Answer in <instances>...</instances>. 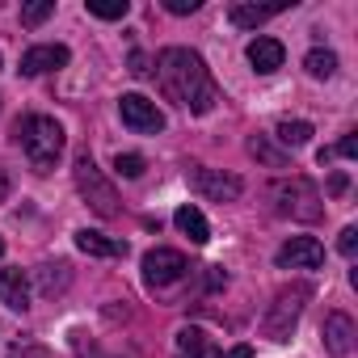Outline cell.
I'll list each match as a JSON object with an SVG mask.
<instances>
[{
    "mask_svg": "<svg viewBox=\"0 0 358 358\" xmlns=\"http://www.w3.org/2000/svg\"><path fill=\"white\" fill-rule=\"evenodd\" d=\"M156 76H160V89L177 106H186L190 114H211L220 101V85H215L211 68L190 47H164L156 55Z\"/></svg>",
    "mask_w": 358,
    "mask_h": 358,
    "instance_id": "obj_1",
    "label": "cell"
},
{
    "mask_svg": "<svg viewBox=\"0 0 358 358\" xmlns=\"http://www.w3.org/2000/svg\"><path fill=\"white\" fill-rule=\"evenodd\" d=\"M17 139H22V152L30 156V164L38 173L55 169V160L64 156V143H68L64 127L55 118H47V114H30L26 122H17Z\"/></svg>",
    "mask_w": 358,
    "mask_h": 358,
    "instance_id": "obj_2",
    "label": "cell"
},
{
    "mask_svg": "<svg viewBox=\"0 0 358 358\" xmlns=\"http://www.w3.org/2000/svg\"><path fill=\"white\" fill-rule=\"evenodd\" d=\"M72 177H76V190H80V199L101 215V220H114L122 207H118V190L106 182V173L97 169V160L89 156V152H80L76 156V164H72Z\"/></svg>",
    "mask_w": 358,
    "mask_h": 358,
    "instance_id": "obj_3",
    "label": "cell"
},
{
    "mask_svg": "<svg viewBox=\"0 0 358 358\" xmlns=\"http://www.w3.org/2000/svg\"><path fill=\"white\" fill-rule=\"evenodd\" d=\"M270 203H274V211L278 215H291V220H303V224H312V220H320V190L308 182V177H282V182H274L270 186Z\"/></svg>",
    "mask_w": 358,
    "mask_h": 358,
    "instance_id": "obj_4",
    "label": "cell"
},
{
    "mask_svg": "<svg viewBox=\"0 0 358 358\" xmlns=\"http://www.w3.org/2000/svg\"><path fill=\"white\" fill-rule=\"evenodd\" d=\"M312 291L308 287H291V291H278V299H274V308L266 312V337L270 341H287L291 337V329H295V320H299V312H303V299H308Z\"/></svg>",
    "mask_w": 358,
    "mask_h": 358,
    "instance_id": "obj_5",
    "label": "cell"
},
{
    "mask_svg": "<svg viewBox=\"0 0 358 358\" xmlns=\"http://www.w3.org/2000/svg\"><path fill=\"white\" fill-rule=\"evenodd\" d=\"M118 114L135 135H160L164 131V114L156 110V101H148L143 93H122L118 97Z\"/></svg>",
    "mask_w": 358,
    "mask_h": 358,
    "instance_id": "obj_6",
    "label": "cell"
},
{
    "mask_svg": "<svg viewBox=\"0 0 358 358\" xmlns=\"http://www.w3.org/2000/svg\"><path fill=\"white\" fill-rule=\"evenodd\" d=\"M186 257L177 253V249H152L143 257V282L156 291V287H173V282H182L186 278Z\"/></svg>",
    "mask_w": 358,
    "mask_h": 358,
    "instance_id": "obj_7",
    "label": "cell"
},
{
    "mask_svg": "<svg viewBox=\"0 0 358 358\" xmlns=\"http://www.w3.org/2000/svg\"><path fill=\"white\" fill-rule=\"evenodd\" d=\"M190 186H194L203 199H211V203H236L241 190H245L241 177H236V173H224V169H194V173H190Z\"/></svg>",
    "mask_w": 358,
    "mask_h": 358,
    "instance_id": "obj_8",
    "label": "cell"
},
{
    "mask_svg": "<svg viewBox=\"0 0 358 358\" xmlns=\"http://www.w3.org/2000/svg\"><path fill=\"white\" fill-rule=\"evenodd\" d=\"M274 262H278L282 270H320V266H324V245L312 241V236H291V241L274 253Z\"/></svg>",
    "mask_w": 358,
    "mask_h": 358,
    "instance_id": "obj_9",
    "label": "cell"
},
{
    "mask_svg": "<svg viewBox=\"0 0 358 358\" xmlns=\"http://www.w3.org/2000/svg\"><path fill=\"white\" fill-rule=\"evenodd\" d=\"M68 59H72V51H68L64 43H38V47H30V51L22 55V72H26V76L59 72V68H64Z\"/></svg>",
    "mask_w": 358,
    "mask_h": 358,
    "instance_id": "obj_10",
    "label": "cell"
},
{
    "mask_svg": "<svg viewBox=\"0 0 358 358\" xmlns=\"http://www.w3.org/2000/svg\"><path fill=\"white\" fill-rule=\"evenodd\" d=\"M320 333H324V350H329L333 358H345V354L354 350V337H358V329H354V320H350L345 312H329Z\"/></svg>",
    "mask_w": 358,
    "mask_h": 358,
    "instance_id": "obj_11",
    "label": "cell"
},
{
    "mask_svg": "<svg viewBox=\"0 0 358 358\" xmlns=\"http://www.w3.org/2000/svg\"><path fill=\"white\" fill-rule=\"evenodd\" d=\"M0 303H9L13 312H26L30 308V274L22 266L0 270Z\"/></svg>",
    "mask_w": 358,
    "mask_h": 358,
    "instance_id": "obj_12",
    "label": "cell"
},
{
    "mask_svg": "<svg viewBox=\"0 0 358 358\" xmlns=\"http://www.w3.org/2000/svg\"><path fill=\"white\" fill-rule=\"evenodd\" d=\"M282 59H287V51H282V43H278V38H253V43H249V64H253V72H257V76L278 72V68H282Z\"/></svg>",
    "mask_w": 358,
    "mask_h": 358,
    "instance_id": "obj_13",
    "label": "cell"
},
{
    "mask_svg": "<svg viewBox=\"0 0 358 358\" xmlns=\"http://www.w3.org/2000/svg\"><path fill=\"white\" fill-rule=\"evenodd\" d=\"M76 249L89 253V257H127V241L106 236V232H93V228L76 232Z\"/></svg>",
    "mask_w": 358,
    "mask_h": 358,
    "instance_id": "obj_14",
    "label": "cell"
},
{
    "mask_svg": "<svg viewBox=\"0 0 358 358\" xmlns=\"http://www.w3.org/2000/svg\"><path fill=\"white\" fill-rule=\"evenodd\" d=\"M173 224H177V232L182 236H190L194 245H207L211 241V224H207V215L199 211V207H177V215H173Z\"/></svg>",
    "mask_w": 358,
    "mask_h": 358,
    "instance_id": "obj_15",
    "label": "cell"
},
{
    "mask_svg": "<svg viewBox=\"0 0 358 358\" xmlns=\"http://www.w3.org/2000/svg\"><path fill=\"white\" fill-rule=\"evenodd\" d=\"M177 358H220V350H215V341L203 333V329H182L177 333Z\"/></svg>",
    "mask_w": 358,
    "mask_h": 358,
    "instance_id": "obj_16",
    "label": "cell"
},
{
    "mask_svg": "<svg viewBox=\"0 0 358 358\" xmlns=\"http://www.w3.org/2000/svg\"><path fill=\"white\" fill-rule=\"evenodd\" d=\"M282 9H287V5H232L228 17H232V26H241V30H253V26L270 22V17H278Z\"/></svg>",
    "mask_w": 358,
    "mask_h": 358,
    "instance_id": "obj_17",
    "label": "cell"
},
{
    "mask_svg": "<svg viewBox=\"0 0 358 358\" xmlns=\"http://www.w3.org/2000/svg\"><path fill=\"white\" fill-rule=\"evenodd\" d=\"M278 143H287V148H303V143H312V122H303V118H282L278 127Z\"/></svg>",
    "mask_w": 358,
    "mask_h": 358,
    "instance_id": "obj_18",
    "label": "cell"
},
{
    "mask_svg": "<svg viewBox=\"0 0 358 358\" xmlns=\"http://www.w3.org/2000/svg\"><path fill=\"white\" fill-rule=\"evenodd\" d=\"M303 68H308V76H312V80H329V76L337 72V55H333V51H324V47H316V51H308Z\"/></svg>",
    "mask_w": 358,
    "mask_h": 358,
    "instance_id": "obj_19",
    "label": "cell"
},
{
    "mask_svg": "<svg viewBox=\"0 0 358 358\" xmlns=\"http://www.w3.org/2000/svg\"><path fill=\"white\" fill-rule=\"evenodd\" d=\"M85 9H89L93 17H101V22H122V17L131 13L127 0H85Z\"/></svg>",
    "mask_w": 358,
    "mask_h": 358,
    "instance_id": "obj_20",
    "label": "cell"
},
{
    "mask_svg": "<svg viewBox=\"0 0 358 358\" xmlns=\"http://www.w3.org/2000/svg\"><path fill=\"white\" fill-rule=\"evenodd\" d=\"M249 152H253L257 160H266L270 169H282V164H287V156H282L278 148H270V143H266L262 135H253V139H249Z\"/></svg>",
    "mask_w": 358,
    "mask_h": 358,
    "instance_id": "obj_21",
    "label": "cell"
},
{
    "mask_svg": "<svg viewBox=\"0 0 358 358\" xmlns=\"http://www.w3.org/2000/svg\"><path fill=\"white\" fill-rule=\"evenodd\" d=\"M55 13V0H34V5H22V26H43Z\"/></svg>",
    "mask_w": 358,
    "mask_h": 358,
    "instance_id": "obj_22",
    "label": "cell"
},
{
    "mask_svg": "<svg viewBox=\"0 0 358 358\" xmlns=\"http://www.w3.org/2000/svg\"><path fill=\"white\" fill-rule=\"evenodd\" d=\"M114 169H118L122 177H143L148 160H143L139 152H118V156H114Z\"/></svg>",
    "mask_w": 358,
    "mask_h": 358,
    "instance_id": "obj_23",
    "label": "cell"
},
{
    "mask_svg": "<svg viewBox=\"0 0 358 358\" xmlns=\"http://www.w3.org/2000/svg\"><path fill=\"white\" fill-rule=\"evenodd\" d=\"M164 9L173 17H186V13H199L203 9V0H164Z\"/></svg>",
    "mask_w": 358,
    "mask_h": 358,
    "instance_id": "obj_24",
    "label": "cell"
},
{
    "mask_svg": "<svg viewBox=\"0 0 358 358\" xmlns=\"http://www.w3.org/2000/svg\"><path fill=\"white\" fill-rule=\"evenodd\" d=\"M337 249L345 253V257H354V249H358V228L350 224V228H341V236H337Z\"/></svg>",
    "mask_w": 358,
    "mask_h": 358,
    "instance_id": "obj_25",
    "label": "cell"
},
{
    "mask_svg": "<svg viewBox=\"0 0 358 358\" xmlns=\"http://www.w3.org/2000/svg\"><path fill=\"white\" fill-rule=\"evenodd\" d=\"M333 156H358V139H354V131H350V135L333 148Z\"/></svg>",
    "mask_w": 358,
    "mask_h": 358,
    "instance_id": "obj_26",
    "label": "cell"
},
{
    "mask_svg": "<svg viewBox=\"0 0 358 358\" xmlns=\"http://www.w3.org/2000/svg\"><path fill=\"white\" fill-rule=\"evenodd\" d=\"M345 186H350V177H345V173H333V177H329V194H333V199L345 194Z\"/></svg>",
    "mask_w": 358,
    "mask_h": 358,
    "instance_id": "obj_27",
    "label": "cell"
},
{
    "mask_svg": "<svg viewBox=\"0 0 358 358\" xmlns=\"http://www.w3.org/2000/svg\"><path fill=\"white\" fill-rule=\"evenodd\" d=\"M131 72H135V76H143V72H148V59H143V55H139V51H135V55H131Z\"/></svg>",
    "mask_w": 358,
    "mask_h": 358,
    "instance_id": "obj_28",
    "label": "cell"
},
{
    "mask_svg": "<svg viewBox=\"0 0 358 358\" xmlns=\"http://www.w3.org/2000/svg\"><path fill=\"white\" fill-rule=\"evenodd\" d=\"M220 358H253V350H249V345H232V350L220 354Z\"/></svg>",
    "mask_w": 358,
    "mask_h": 358,
    "instance_id": "obj_29",
    "label": "cell"
},
{
    "mask_svg": "<svg viewBox=\"0 0 358 358\" xmlns=\"http://www.w3.org/2000/svg\"><path fill=\"white\" fill-rule=\"evenodd\" d=\"M5 199H9V177L0 173V203H5Z\"/></svg>",
    "mask_w": 358,
    "mask_h": 358,
    "instance_id": "obj_30",
    "label": "cell"
},
{
    "mask_svg": "<svg viewBox=\"0 0 358 358\" xmlns=\"http://www.w3.org/2000/svg\"><path fill=\"white\" fill-rule=\"evenodd\" d=\"M0 257H5V236H0Z\"/></svg>",
    "mask_w": 358,
    "mask_h": 358,
    "instance_id": "obj_31",
    "label": "cell"
},
{
    "mask_svg": "<svg viewBox=\"0 0 358 358\" xmlns=\"http://www.w3.org/2000/svg\"><path fill=\"white\" fill-rule=\"evenodd\" d=\"M0 64H5V59H0Z\"/></svg>",
    "mask_w": 358,
    "mask_h": 358,
    "instance_id": "obj_32",
    "label": "cell"
}]
</instances>
